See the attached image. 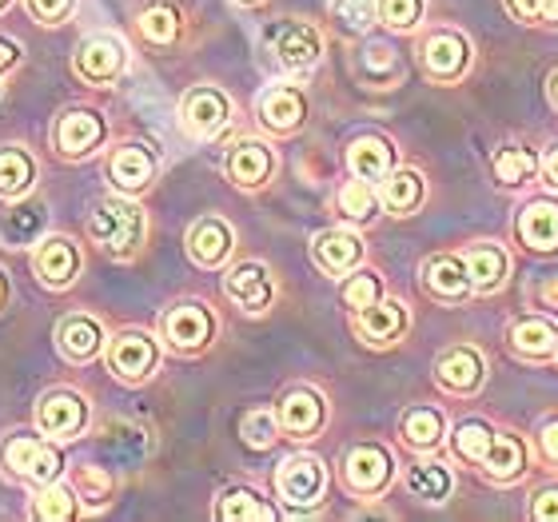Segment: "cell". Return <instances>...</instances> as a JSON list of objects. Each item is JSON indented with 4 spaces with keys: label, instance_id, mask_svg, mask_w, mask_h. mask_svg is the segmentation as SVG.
<instances>
[{
    "label": "cell",
    "instance_id": "obj_1",
    "mask_svg": "<svg viewBox=\"0 0 558 522\" xmlns=\"http://www.w3.org/2000/svg\"><path fill=\"white\" fill-rule=\"evenodd\" d=\"M88 232L108 256L129 259L144 240V211L132 199H105V204H96Z\"/></svg>",
    "mask_w": 558,
    "mask_h": 522
},
{
    "label": "cell",
    "instance_id": "obj_2",
    "mask_svg": "<svg viewBox=\"0 0 558 522\" xmlns=\"http://www.w3.org/2000/svg\"><path fill=\"white\" fill-rule=\"evenodd\" d=\"M327 487V471L315 454H291L283 459L276 471V490L279 499H288L291 507H315L324 499Z\"/></svg>",
    "mask_w": 558,
    "mask_h": 522
},
{
    "label": "cell",
    "instance_id": "obj_3",
    "mask_svg": "<svg viewBox=\"0 0 558 522\" xmlns=\"http://www.w3.org/2000/svg\"><path fill=\"white\" fill-rule=\"evenodd\" d=\"M4 466L12 475L28 478V483H57L60 475V454L36 435H12L4 442Z\"/></svg>",
    "mask_w": 558,
    "mask_h": 522
},
{
    "label": "cell",
    "instance_id": "obj_4",
    "mask_svg": "<svg viewBox=\"0 0 558 522\" xmlns=\"http://www.w3.org/2000/svg\"><path fill=\"white\" fill-rule=\"evenodd\" d=\"M264 40H268L271 57L283 64V69L300 72V69H312L315 60H319V33H315L312 24H300V21H279L271 24L268 33H264Z\"/></svg>",
    "mask_w": 558,
    "mask_h": 522
},
{
    "label": "cell",
    "instance_id": "obj_5",
    "mask_svg": "<svg viewBox=\"0 0 558 522\" xmlns=\"http://www.w3.org/2000/svg\"><path fill=\"white\" fill-rule=\"evenodd\" d=\"M124 64H129V48H124V40L112 33L88 36V40L76 48V72L93 84L117 81L120 72H124Z\"/></svg>",
    "mask_w": 558,
    "mask_h": 522
},
{
    "label": "cell",
    "instance_id": "obj_6",
    "mask_svg": "<svg viewBox=\"0 0 558 522\" xmlns=\"http://www.w3.org/2000/svg\"><path fill=\"white\" fill-rule=\"evenodd\" d=\"M160 327H163V339H168L175 351H199L211 343L216 319L208 315L204 303H175L172 312L163 315Z\"/></svg>",
    "mask_w": 558,
    "mask_h": 522
},
{
    "label": "cell",
    "instance_id": "obj_7",
    "mask_svg": "<svg viewBox=\"0 0 558 522\" xmlns=\"http://www.w3.org/2000/svg\"><path fill=\"white\" fill-rule=\"evenodd\" d=\"M156 363H160V348H156V339L144 336V331H124V336L112 339V348H108V367L120 375V379H148L156 372Z\"/></svg>",
    "mask_w": 558,
    "mask_h": 522
},
{
    "label": "cell",
    "instance_id": "obj_8",
    "mask_svg": "<svg viewBox=\"0 0 558 522\" xmlns=\"http://www.w3.org/2000/svg\"><path fill=\"white\" fill-rule=\"evenodd\" d=\"M84 418H88V403H84L76 391H52L40 399L36 406V423L45 435L52 439H72V435H81Z\"/></svg>",
    "mask_w": 558,
    "mask_h": 522
},
{
    "label": "cell",
    "instance_id": "obj_9",
    "mask_svg": "<svg viewBox=\"0 0 558 522\" xmlns=\"http://www.w3.org/2000/svg\"><path fill=\"white\" fill-rule=\"evenodd\" d=\"M343 478H348V487L355 495H379L391 483V454L384 447H375V442H363V447H355L348 454Z\"/></svg>",
    "mask_w": 558,
    "mask_h": 522
},
{
    "label": "cell",
    "instance_id": "obj_10",
    "mask_svg": "<svg viewBox=\"0 0 558 522\" xmlns=\"http://www.w3.org/2000/svg\"><path fill=\"white\" fill-rule=\"evenodd\" d=\"M180 117H184L192 136H216V132L228 124V117H232V105H228V96H223L220 88H208V84H204V88H192V93L184 96Z\"/></svg>",
    "mask_w": 558,
    "mask_h": 522
},
{
    "label": "cell",
    "instance_id": "obj_11",
    "mask_svg": "<svg viewBox=\"0 0 558 522\" xmlns=\"http://www.w3.org/2000/svg\"><path fill=\"white\" fill-rule=\"evenodd\" d=\"M33 271L40 276V283H48V288H69L72 279H76V271H81V252H76L72 240L52 235V240H45V244L36 247Z\"/></svg>",
    "mask_w": 558,
    "mask_h": 522
},
{
    "label": "cell",
    "instance_id": "obj_12",
    "mask_svg": "<svg viewBox=\"0 0 558 522\" xmlns=\"http://www.w3.org/2000/svg\"><path fill=\"white\" fill-rule=\"evenodd\" d=\"M466 60H471V45H466L459 33H430L427 40H423V69H427L435 81L463 76Z\"/></svg>",
    "mask_w": 558,
    "mask_h": 522
},
{
    "label": "cell",
    "instance_id": "obj_13",
    "mask_svg": "<svg viewBox=\"0 0 558 522\" xmlns=\"http://www.w3.org/2000/svg\"><path fill=\"white\" fill-rule=\"evenodd\" d=\"M52 139H57V148L64 156H88L105 139V120L96 117V112H88V108H72V112H64L57 120Z\"/></svg>",
    "mask_w": 558,
    "mask_h": 522
},
{
    "label": "cell",
    "instance_id": "obj_14",
    "mask_svg": "<svg viewBox=\"0 0 558 522\" xmlns=\"http://www.w3.org/2000/svg\"><path fill=\"white\" fill-rule=\"evenodd\" d=\"M307 117V100L295 84H271L268 93L259 96V120L271 132H295Z\"/></svg>",
    "mask_w": 558,
    "mask_h": 522
},
{
    "label": "cell",
    "instance_id": "obj_15",
    "mask_svg": "<svg viewBox=\"0 0 558 522\" xmlns=\"http://www.w3.org/2000/svg\"><path fill=\"white\" fill-rule=\"evenodd\" d=\"M324 399L312 391V387H295V391L283 394V403H279V427L295 435V439H307L315 430L324 427Z\"/></svg>",
    "mask_w": 558,
    "mask_h": 522
},
{
    "label": "cell",
    "instance_id": "obj_16",
    "mask_svg": "<svg viewBox=\"0 0 558 522\" xmlns=\"http://www.w3.org/2000/svg\"><path fill=\"white\" fill-rule=\"evenodd\" d=\"M223 291H228V300L240 303L244 312H264L271 303V276L264 264H240L228 271L223 279Z\"/></svg>",
    "mask_w": 558,
    "mask_h": 522
},
{
    "label": "cell",
    "instance_id": "obj_17",
    "mask_svg": "<svg viewBox=\"0 0 558 522\" xmlns=\"http://www.w3.org/2000/svg\"><path fill=\"white\" fill-rule=\"evenodd\" d=\"M57 343L64 360L88 363L105 348V331H100V324H96L93 315H69V319H60V327H57Z\"/></svg>",
    "mask_w": 558,
    "mask_h": 522
},
{
    "label": "cell",
    "instance_id": "obj_18",
    "mask_svg": "<svg viewBox=\"0 0 558 522\" xmlns=\"http://www.w3.org/2000/svg\"><path fill=\"white\" fill-rule=\"evenodd\" d=\"M312 256L327 276H343V271H351V267L363 259V240L355 232H339V228H331V232L315 235Z\"/></svg>",
    "mask_w": 558,
    "mask_h": 522
},
{
    "label": "cell",
    "instance_id": "obj_19",
    "mask_svg": "<svg viewBox=\"0 0 558 522\" xmlns=\"http://www.w3.org/2000/svg\"><path fill=\"white\" fill-rule=\"evenodd\" d=\"M483 355H478L475 348H454L447 351L439 360V367H435V379H439V387H447L451 394H471L478 391V384H483Z\"/></svg>",
    "mask_w": 558,
    "mask_h": 522
},
{
    "label": "cell",
    "instance_id": "obj_20",
    "mask_svg": "<svg viewBox=\"0 0 558 522\" xmlns=\"http://www.w3.org/2000/svg\"><path fill=\"white\" fill-rule=\"evenodd\" d=\"M423 288H427L435 300L454 303V300H466V291L475 288V283H471V271H466L463 259L439 256L423 264Z\"/></svg>",
    "mask_w": 558,
    "mask_h": 522
},
{
    "label": "cell",
    "instance_id": "obj_21",
    "mask_svg": "<svg viewBox=\"0 0 558 522\" xmlns=\"http://www.w3.org/2000/svg\"><path fill=\"white\" fill-rule=\"evenodd\" d=\"M108 175L120 192H144L156 175V156L140 144H124V148L112 151V163H108Z\"/></svg>",
    "mask_w": 558,
    "mask_h": 522
},
{
    "label": "cell",
    "instance_id": "obj_22",
    "mask_svg": "<svg viewBox=\"0 0 558 522\" xmlns=\"http://www.w3.org/2000/svg\"><path fill=\"white\" fill-rule=\"evenodd\" d=\"M276 160H271V148L259 144V139H244L228 151V180L240 187H259L271 175Z\"/></svg>",
    "mask_w": 558,
    "mask_h": 522
},
{
    "label": "cell",
    "instance_id": "obj_23",
    "mask_svg": "<svg viewBox=\"0 0 558 522\" xmlns=\"http://www.w3.org/2000/svg\"><path fill=\"white\" fill-rule=\"evenodd\" d=\"M232 252V228L216 216L199 220L192 232H187V256L196 259L199 267H220Z\"/></svg>",
    "mask_w": 558,
    "mask_h": 522
},
{
    "label": "cell",
    "instance_id": "obj_24",
    "mask_svg": "<svg viewBox=\"0 0 558 522\" xmlns=\"http://www.w3.org/2000/svg\"><path fill=\"white\" fill-rule=\"evenodd\" d=\"M403 327H408V307L399 300L372 303V307L360 312V319H355V331H360L367 343H391V339L403 336Z\"/></svg>",
    "mask_w": 558,
    "mask_h": 522
},
{
    "label": "cell",
    "instance_id": "obj_25",
    "mask_svg": "<svg viewBox=\"0 0 558 522\" xmlns=\"http://www.w3.org/2000/svg\"><path fill=\"white\" fill-rule=\"evenodd\" d=\"M348 163H351V172L360 175V180H367V184H379V180H387V175H391L396 151H391V144H387V139H379V136H360L355 144H351Z\"/></svg>",
    "mask_w": 558,
    "mask_h": 522
},
{
    "label": "cell",
    "instance_id": "obj_26",
    "mask_svg": "<svg viewBox=\"0 0 558 522\" xmlns=\"http://www.w3.org/2000/svg\"><path fill=\"white\" fill-rule=\"evenodd\" d=\"M519 235H523V244L535 247V252H555L558 247V204L535 199L531 208H523V216H519Z\"/></svg>",
    "mask_w": 558,
    "mask_h": 522
},
{
    "label": "cell",
    "instance_id": "obj_27",
    "mask_svg": "<svg viewBox=\"0 0 558 522\" xmlns=\"http://www.w3.org/2000/svg\"><path fill=\"white\" fill-rule=\"evenodd\" d=\"M36 180V163L33 156L16 144H4L0 148V199H21Z\"/></svg>",
    "mask_w": 558,
    "mask_h": 522
},
{
    "label": "cell",
    "instance_id": "obj_28",
    "mask_svg": "<svg viewBox=\"0 0 558 522\" xmlns=\"http://www.w3.org/2000/svg\"><path fill=\"white\" fill-rule=\"evenodd\" d=\"M483 471H487L495 483H511V478L523 475L526 466V447L514 435H495V442H490V451L483 454Z\"/></svg>",
    "mask_w": 558,
    "mask_h": 522
},
{
    "label": "cell",
    "instance_id": "obj_29",
    "mask_svg": "<svg viewBox=\"0 0 558 522\" xmlns=\"http://www.w3.org/2000/svg\"><path fill=\"white\" fill-rule=\"evenodd\" d=\"M463 264L478 291H495V288H502V279H507V256H502V247H495V244L466 247Z\"/></svg>",
    "mask_w": 558,
    "mask_h": 522
},
{
    "label": "cell",
    "instance_id": "obj_30",
    "mask_svg": "<svg viewBox=\"0 0 558 522\" xmlns=\"http://www.w3.org/2000/svg\"><path fill=\"white\" fill-rule=\"evenodd\" d=\"M511 339L526 360H547V355L558 351V331H555V324H547V319H519Z\"/></svg>",
    "mask_w": 558,
    "mask_h": 522
},
{
    "label": "cell",
    "instance_id": "obj_31",
    "mask_svg": "<svg viewBox=\"0 0 558 522\" xmlns=\"http://www.w3.org/2000/svg\"><path fill=\"white\" fill-rule=\"evenodd\" d=\"M216 514H220L223 522H240V519L268 522V519H276V511H271L268 502L259 499L256 490H247V487H232V490H223L220 502H216Z\"/></svg>",
    "mask_w": 558,
    "mask_h": 522
},
{
    "label": "cell",
    "instance_id": "obj_32",
    "mask_svg": "<svg viewBox=\"0 0 558 522\" xmlns=\"http://www.w3.org/2000/svg\"><path fill=\"white\" fill-rule=\"evenodd\" d=\"M490 168H495V180H499V184L519 187V184H526V180L535 175L538 160H535V151L523 148V144H507V148L495 151Z\"/></svg>",
    "mask_w": 558,
    "mask_h": 522
},
{
    "label": "cell",
    "instance_id": "obj_33",
    "mask_svg": "<svg viewBox=\"0 0 558 522\" xmlns=\"http://www.w3.org/2000/svg\"><path fill=\"white\" fill-rule=\"evenodd\" d=\"M384 204L396 216H411V211L423 204V175L411 172V168H399V172L387 175V187H384Z\"/></svg>",
    "mask_w": 558,
    "mask_h": 522
},
{
    "label": "cell",
    "instance_id": "obj_34",
    "mask_svg": "<svg viewBox=\"0 0 558 522\" xmlns=\"http://www.w3.org/2000/svg\"><path fill=\"white\" fill-rule=\"evenodd\" d=\"M81 490L76 487H64V483H45V490H40V499H36V519L45 522H69L76 519V511H81Z\"/></svg>",
    "mask_w": 558,
    "mask_h": 522
},
{
    "label": "cell",
    "instance_id": "obj_35",
    "mask_svg": "<svg viewBox=\"0 0 558 522\" xmlns=\"http://www.w3.org/2000/svg\"><path fill=\"white\" fill-rule=\"evenodd\" d=\"M408 490L423 502H442L451 495V475L439 463H415L408 471Z\"/></svg>",
    "mask_w": 558,
    "mask_h": 522
},
{
    "label": "cell",
    "instance_id": "obj_36",
    "mask_svg": "<svg viewBox=\"0 0 558 522\" xmlns=\"http://www.w3.org/2000/svg\"><path fill=\"white\" fill-rule=\"evenodd\" d=\"M45 220H48V211L40 208V204H24V208L9 211V216L0 220V235H4L12 247L33 244L36 235H40V228H45Z\"/></svg>",
    "mask_w": 558,
    "mask_h": 522
},
{
    "label": "cell",
    "instance_id": "obj_37",
    "mask_svg": "<svg viewBox=\"0 0 558 522\" xmlns=\"http://www.w3.org/2000/svg\"><path fill=\"white\" fill-rule=\"evenodd\" d=\"M403 439L411 447H435L442 439V415L435 406H411L403 415Z\"/></svg>",
    "mask_w": 558,
    "mask_h": 522
},
{
    "label": "cell",
    "instance_id": "obj_38",
    "mask_svg": "<svg viewBox=\"0 0 558 522\" xmlns=\"http://www.w3.org/2000/svg\"><path fill=\"white\" fill-rule=\"evenodd\" d=\"M490 442H495V430L487 423H478V418H466L454 427V454L466 459V463H483V454L490 451Z\"/></svg>",
    "mask_w": 558,
    "mask_h": 522
},
{
    "label": "cell",
    "instance_id": "obj_39",
    "mask_svg": "<svg viewBox=\"0 0 558 522\" xmlns=\"http://www.w3.org/2000/svg\"><path fill=\"white\" fill-rule=\"evenodd\" d=\"M375 208H379V199H375V192H372V184L367 180H351V184H343L339 187V211L348 216V220H372L375 216Z\"/></svg>",
    "mask_w": 558,
    "mask_h": 522
},
{
    "label": "cell",
    "instance_id": "obj_40",
    "mask_svg": "<svg viewBox=\"0 0 558 522\" xmlns=\"http://www.w3.org/2000/svg\"><path fill=\"white\" fill-rule=\"evenodd\" d=\"M140 33H144V40H151V45H172L175 33H180V16H175V9H168V4L144 9L140 12Z\"/></svg>",
    "mask_w": 558,
    "mask_h": 522
},
{
    "label": "cell",
    "instance_id": "obj_41",
    "mask_svg": "<svg viewBox=\"0 0 558 522\" xmlns=\"http://www.w3.org/2000/svg\"><path fill=\"white\" fill-rule=\"evenodd\" d=\"M331 16L339 21L343 33H367L375 24V16H379V4L375 0H336Z\"/></svg>",
    "mask_w": 558,
    "mask_h": 522
},
{
    "label": "cell",
    "instance_id": "obj_42",
    "mask_svg": "<svg viewBox=\"0 0 558 522\" xmlns=\"http://www.w3.org/2000/svg\"><path fill=\"white\" fill-rule=\"evenodd\" d=\"M379 300H384V283H379L375 271H360V276H351L343 283V303H348L351 312H367Z\"/></svg>",
    "mask_w": 558,
    "mask_h": 522
},
{
    "label": "cell",
    "instance_id": "obj_43",
    "mask_svg": "<svg viewBox=\"0 0 558 522\" xmlns=\"http://www.w3.org/2000/svg\"><path fill=\"white\" fill-rule=\"evenodd\" d=\"M240 435H244L247 447L264 451V447H271L279 439V418L271 411H247L244 423H240Z\"/></svg>",
    "mask_w": 558,
    "mask_h": 522
},
{
    "label": "cell",
    "instance_id": "obj_44",
    "mask_svg": "<svg viewBox=\"0 0 558 522\" xmlns=\"http://www.w3.org/2000/svg\"><path fill=\"white\" fill-rule=\"evenodd\" d=\"M418 16H423V0H379V21L399 28V33L415 28Z\"/></svg>",
    "mask_w": 558,
    "mask_h": 522
},
{
    "label": "cell",
    "instance_id": "obj_45",
    "mask_svg": "<svg viewBox=\"0 0 558 522\" xmlns=\"http://www.w3.org/2000/svg\"><path fill=\"white\" fill-rule=\"evenodd\" d=\"M24 9L33 12L40 24H60V21H69V12L76 9V0H24Z\"/></svg>",
    "mask_w": 558,
    "mask_h": 522
},
{
    "label": "cell",
    "instance_id": "obj_46",
    "mask_svg": "<svg viewBox=\"0 0 558 522\" xmlns=\"http://www.w3.org/2000/svg\"><path fill=\"white\" fill-rule=\"evenodd\" d=\"M531 514H535L538 522H558V487L538 490L535 502H531Z\"/></svg>",
    "mask_w": 558,
    "mask_h": 522
},
{
    "label": "cell",
    "instance_id": "obj_47",
    "mask_svg": "<svg viewBox=\"0 0 558 522\" xmlns=\"http://www.w3.org/2000/svg\"><path fill=\"white\" fill-rule=\"evenodd\" d=\"M81 483H84L88 490H93L88 499H93V502H105V495H108V478L100 475V471H93V466H84V471H81Z\"/></svg>",
    "mask_w": 558,
    "mask_h": 522
},
{
    "label": "cell",
    "instance_id": "obj_48",
    "mask_svg": "<svg viewBox=\"0 0 558 522\" xmlns=\"http://www.w3.org/2000/svg\"><path fill=\"white\" fill-rule=\"evenodd\" d=\"M507 9L519 21H543V0H507Z\"/></svg>",
    "mask_w": 558,
    "mask_h": 522
},
{
    "label": "cell",
    "instance_id": "obj_49",
    "mask_svg": "<svg viewBox=\"0 0 558 522\" xmlns=\"http://www.w3.org/2000/svg\"><path fill=\"white\" fill-rule=\"evenodd\" d=\"M21 64V45L12 36H0V76Z\"/></svg>",
    "mask_w": 558,
    "mask_h": 522
},
{
    "label": "cell",
    "instance_id": "obj_50",
    "mask_svg": "<svg viewBox=\"0 0 558 522\" xmlns=\"http://www.w3.org/2000/svg\"><path fill=\"white\" fill-rule=\"evenodd\" d=\"M543 451H547L550 463H558V418L543 427Z\"/></svg>",
    "mask_w": 558,
    "mask_h": 522
},
{
    "label": "cell",
    "instance_id": "obj_51",
    "mask_svg": "<svg viewBox=\"0 0 558 522\" xmlns=\"http://www.w3.org/2000/svg\"><path fill=\"white\" fill-rule=\"evenodd\" d=\"M543 172H547V180L558 187V148L547 151V160H543Z\"/></svg>",
    "mask_w": 558,
    "mask_h": 522
},
{
    "label": "cell",
    "instance_id": "obj_52",
    "mask_svg": "<svg viewBox=\"0 0 558 522\" xmlns=\"http://www.w3.org/2000/svg\"><path fill=\"white\" fill-rule=\"evenodd\" d=\"M543 21L558 24V0H543Z\"/></svg>",
    "mask_w": 558,
    "mask_h": 522
},
{
    "label": "cell",
    "instance_id": "obj_53",
    "mask_svg": "<svg viewBox=\"0 0 558 522\" xmlns=\"http://www.w3.org/2000/svg\"><path fill=\"white\" fill-rule=\"evenodd\" d=\"M4 300H9V279H4V271H0V307H4Z\"/></svg>",
    "mask_w": 558,
    "mask_h": 522
},
{
    "label": "cell",
    "instance_id": "obj_54",
    "mask_svg": "<svg viewBox=\"0 0 558 522\" xmlns=\"http://www.w3.org/2000/svg\"><path fill=\"white\" fill-rule=\"evenodd\" d=\"M550 100H555V105H558V72H555V76H550Z\"/></svg>",
    "mask_w": 558,
    "mask_h": 522
},
{
    "label": "cell",
    "instance_id": "obj_55",
    "mask_svg": "<svg viewBox=\"0 0 558 522\" xmlns=\"http://www.w3.org/2000/svg\"><path fill=\"white\" fill-rule=\"evenodd\" d=\"M9 4H12V0H0V12H4V9H9Z\"/></svg>",
    "mask_w": 558,
    "mask_h": 522
},
{
    "label": "cell",
    "instance_id": "obj_56",
    "mask_svg": "<svg viewBox=\"0 0 558 522\" xmlns=\"http://www.w3.org/2000/svg\"><path fill=\"white\" fill-rule=\"evenodd\" d=\"M244 4H256V0H244Z\"/></svg>",
    "mask_w": 558,
    "mask_h": 522
}]
</instances>
